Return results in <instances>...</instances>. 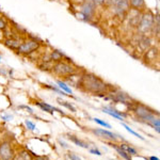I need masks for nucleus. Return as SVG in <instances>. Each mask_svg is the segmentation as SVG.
<instances>
[{"instance_id": "nucleus-28", "label": "nucleus", "mask_w": 160, "mask_h": 160, "mask_svg": "<svg viewBox=\"0 0 160 160\" xmlns=\"http://www.w3.org/2000/svg\"><path fill=\"white\" fill-rule=\"evenodd\" d=\"M92 1L95 6H104V4H106L107 0H92Z\"/></svg>"}, {"instance_id": "nucleus-9", "label": "nucleus", "mask_w": 160, "mask_h": 160, "mask_svg": "<svg viewBox=\"0 0 160 160\" xmlns=\"http://www.w3.org/2000/svg\"><path fill=\"white\" fill-rule=\"evenodd\" d=\"M138 46L143 52H145L149 47H152L151 38L148 37L146 34H141V38H139V41H138Z\"/></svg>"}, {"instance_id": "nucleus-27", "label": "nucleus", "mask_w": 160, "mask_h": 160, "mask_svg": "<svg viewBox=\"0 0 160 160\" xmlns=\"http://www.w3.org/2000/svg\"><path fill=\"white\" fill-rule=\"evenodd\" d=\"M25 124H26V126H27L28 128H29L30 130H35V125H34V123H32V122H30V121H25Z\"/></svg>"}, {"instance_id": "nucleus-18", "label": "nucleus", "mask_w": 160, "mask_h": 160, "mask_svg": "<svg viewBox=\"0 0 160 160\" xmlns=\"http://www.w3.org/2000/svg\"><path fill=\"white\" fill-rule=\"evenodd\" d=\"M33 158L31 157V155L28 153L27 151H22L15 156L14 160H32Z\"/></svg>"}, {"instance_id": "nucleus-29", "label": "nucleus", "mask_w": 160, "mask_h": 160, "mask_svg": "<svg viewBox=\"0 0 160 160\" xmlns=\"http://www.w3.org/2000/svg\"><path fill=\"white\" fill-rule=\"evenodd\" d=\"M7 28V22L4 19L0 18V30H4Z\"/></svg>"}, {"instance_id": "nucleus-24", "label": "nucleus", "mask_w": 160, "mask_h": 160, "mask_svg": "<svg viewBox=\"0 0 160 160\" xmlns=\"http://www.w3.org/2000/svg\"><path fill=\"white\" fill-rule=\"evenodd\" d=\"M104 112H105V113H107V114L111 115V117H113V118H118V120H123V118H122V117H120V115L117 114V113H115L114 111L111 110V109H109V108H104Z\"/></svg>"}, {"instance_id": "nucleus-7", "label": "nucleus", "mask_w": 160, "mask_h": 160, "mask_svg": "<svg viewBox=\"0 0 160 160\" xmlns=\"http://www.w3.org/2000/svg\"><path fill=\"white\" fill-rule=\"evenodd\" d=\"M113 9L118 17H126L130 10L129 1L128 0H118L113 6Z\"/></svg>"}, {"instance_id": "nucleus-12", "label": "nucleus", "mask_w": 160, "mask_h": 160, "mask_svg": "<svg viewBox=\"0 0 160 160\" xmlns=\"http://www.w3.org/2000/svg\"><path fill=\"white\" fill-rule=\"evenodd\" d=\"M159 52H158V48L156 47H149L148 50L145 51V60L149 61H155L158 59Z\"/></svg>"}, {"instance_id": "nucleus-4", "label": "nucleus", "mask_w": 160, "mask_h": 160, "mask_svg": "<svg viewBox=\"0 0 160 160\" xmlns=\"http://www.w3.org/2000/svg\"><path fill=\"white\" fill-rule=\"evenodd\" d=\"M15 156L16 154L11 142L9 140L0 142V160H14Z\"/></svg>"}, {"instance_id": "nucleus-15", "label": "nucleus", "mask_w": 160, "mask_h": 160, "mask_svg": "<svg viewBox=\"0 0 160 160\" xmlns=\"http://www.w3.org/2000/svg\"><path fill=\"white\" fill-rule=\"evenodd\" d=\"M20 44H22V42H20L19 40H17V38H7V40L4 41V45H6L7 47L11 48V49H17Z\"/></svg>"}, {"instance_id": "nucleus-35", "label": "nucleus", "mask_w": 160, "mask_h": 160, "mask_svg": "<svg viewBox=\"0 0 160 160\" xmlns=\"http://www.w3.org/2000/svg\"><path fill=\"white\" fill-rule=\"evenodd\" d=\"M1 37H2V32H1V30H0V38H1Z\"/></svg>"}, {"instance_id": "nucleus-6", "label": "nucleus", "mask_w": 160, "mask_h": 160, "mask_svg": "<svg viewBox=\"0 0 160 160\" xmlns=\"http://www.w3.org/2000/svg\"><path fill=\"white\" fill-rule=\"evenodd\" d=\"M133 111H135L137 117L142 121H146V122L149 123L151 121H153L155 118V114L153 111H151L148 108H146L145 106H143V105H138L135 109H133Z\"/></svg>"}, {"instance_id": "nucleus-32", "label": "nucleus", "mask_w": 160, "mask_h": 160, "mask_svg": "<svg viewBox=\"0 0 160 160\" xmlns=\"http://www.w3.org/2000/svg\"><path fill=\"white\" fill-rule=\"evenodd\" d=\"M90 153L94 154V155H97V156H100V155H102V153H100L98 149H90Z\"/></svg>"}, {"instance_id": "nucleus-1", "label": "nucleus", "mask_w": 160, "mask_h": 160, "mask_svg": "<svg viewBox=\"0 0 160 160\" xmlns=\"http://www.w3.org/2000/svg\"><path fill=\"white\" fill-rule=\"evenodd\" d=\"M80 88L87 92L93 93V94H100V93L106 92L108 86L105 83L104 80H102L99 77L92 74H88L82 76Z\"/></svg>"}, {"instance_id": "nucleus-10", "label": "nucleus", "mask_w": 160, "mask_h": 160, "mask_svg": "<svg viewBox=\"0 0 160 160\" xmlns=\"http://www.w3.org/2000/svg\"><path fill=\"white\" fill-rule=\"evenodd\" d=\"M64 78H65V81L71 84V86H74L76 88H80V86H81L82 76L77 75L76 73L71 74V75H68V76H65Z\"/></svg>"}, {"instance_id": "nucleus-22", "label": "nucleus", "mask_w": 160, "mask_h": 160, "mask_svg": "<svg viewBox=\"0 0 160 160\" xmlns=\"http://www.w3.org/2000/svg\"><path fill=\"white\" fill-rule=\"evenodd\" d=\"M57 100H58V102H59V104H60L61 106H64V107L68 108V110H71L72 112H76V108H75L72 104H68V102H64V100H62V99H60V98H58Z\"/></svg>"}, {"instance_id": "nucleus-34", "label": "nucleus", "mask_w": 160, "mask_h": 160, "mask_svg": "<svg viewBox=\"0 0 160 160\" xmlns=\"http://www.w3.org/2000/svg\"><path fill=\"white\" fill-rule=\"evenodd\" d=\"M148 160H159V158H157V157H155V156H152V157H149Z\"/></svg>"}, {"instance_id": "nucleus-11", "label": "nucleus", "mask_w": 160, "mask_h": 160, "mask_svg": "<svg viewBox=\"0 0 160 160\" xmlns=\"http://www.w3.org/2000/svg\"><path fill=\"white\" fill-rule=\"evenodd\" d=\"M95 8H96V6L93 3L92 0L86 1V3L82 7V12H83V14L86 15L87 17H91L93 16V14H94V12H95Z\"/></svg>"}, {"instance_id": "nucleus-17", "label": "nucleus", "mask_w": 160, "mask_h": 160, "mask_svg": "<svg viewBox=\"0 0 160 160\" xmlns=\"http://www.w3.org/2000/svg\"><path fill=\"white\" fill-rule=\"evenodd\" d=\"M63 53H61L60 51H52V52L50 53L49 56V60L50 61H53V62H60V61H63Z\"/></svg>"}, {"instance_id": "nucleus-19", "label": "nucleus", "mask_w": 160, "mask_h": 160, "mask_svg": "<svg viewBox=\"0 0 160 160\" xmlns=\"http://www.w3.org/2000/svg\"><path fill=\"white\" fill-rule=\"evenodd\" d=\"M69 138V140H71L73 143H75L76 145H78L80 146V148H89V144H87V143H84L83 141H81V140H79L77 137H75V136H69L68 137Z\"/></svg>"}, {"instance_id": "nucleus-14", "label": "nucleus", "mask_w": 160, "mask_h": 160, "mask_svg": "<svg viewBox=\"0 0 160 160\" xmlns=\"http://www.w3.org/2000/svg\"><path fill=\"white\" fill-rule=\"evenodd\" d=\"M130 9L141 11L145 8V0H128Z\"/></svg>"}, {"instance_id": "nucleus-16", "label": "nucleus", "mask_w": 160, "mask_h": 160, "mask_svg": "<svg viewBox=\"0 0 160 160\" xmlns=\"http://www.w3.org/2000/svg\"><path fill=\"white\" fill-rule=\"evenodd\" d=\"M37 105L38 106V107H41V108H42L43 110H45L46 112L50 113V114H52V110H53V111H58V112L62 113V111H61V110L57 109V108L51 107L50 105H47V104H45V102H37Z\"/></svg>"}, {"instance_id": "nucleus-20", "label": "nucleus", "mask_w": 160, "mask_h": 160, "mask_svg": "<svg viewBox=\"0 0 160 160\" xmlns=\"http://www.w3.org/2000/svg\"><path fill=\"white\" fill-rule=\"evenodd\" d=\"M111 146H112V148H114L118 154H120V156H122L125 160H131L130 155H129V154H127L126 152H124L123 149H121V148H120V146H117L115 144H111Z\"/></svg>"}, {"instance_id": "nucleus-13", "label": "nucleus", "mask_w": 160, "mask_h": 160, "mask_svg": "<svg viewBox=\"0 0 160 160\" xmlns=\"http://www.w3.org/2000/svg\"><path fill=\"white\" fill-rule=\"evenodd\" d=\"M93 132L96 133V135H98L99 137H102V138L108 139V140H113V141L117 140V137H115L114 133H112L109 130L100 129V128H99V129H94V130H93Z\"/></svg>"}, {"instance_id": "nucleus-30", "label": "nucleus", "mask_w": 160, "mask_h": 160, "mask_svg": "<svg viewBox=\"0 0 160 160\" xmlns=\"http://www.w3.org/2000/svg\"><path fill=\"white\" fill-rule=\"evenodd\" d=\"M118 1V0H107V1H106V4H107V6H109V7H113Z\"/></svg>"}, {"instance_id": "nucleus-3", "label": "nucleus", "mask_w": 160, "mask_h": 160, "mask_svg": "<svg viewBox=\"0 0 160 160\" xmlns=\"http://www.w3.org/2000/svg\"><path fill=\"white\" fill-rule=\"evenodd\" d=\"M51 69H52V72L56 75L62 76V77L68 76V75L74 74L77 72L74 65H72V64L68 63V62H64V61L56 62V63L52 65Z\"/></svg>"}, {"instance_id": "nucleus-31", "label": "nucleus", "mask_w": 160, "mask_h": 160, "mask_svg": "<svg viewBox=\"0 0 160 160\" xmlns=\"http://www.w3.org/2000/svg\"><path fill=\"white\" fill-rule=\"evenodd\" d=\"M68 156V158L71 159V160H81V159L79 158V157H77L76 155L73 154V153H69Z\"/></svg>"}, {"instance_id": "nucleus-33", "label": "nucleus", "mask_w": 160, "mask_h": 160, "mask_svg": "<svg viewBox=\"0 0 160 160\" xmlns=\"http://www.w3.org/2000/svg\"><path fill=\"white\" fill-rule=\"evenodd\" d=\"M32 160H48V159L43 156H38V157H35V158H33Z\"/></svg>"}, {"instance_id": "nucleus-23", "label": "nucleus", "mask_w": 160, "mask_h": 160, "mask_svg": "<svg viewBox=\"0 0 160 160\" xmlns=\"http://www.w3.org/2000/svg\"><path fill=\"white\" fill-rule=\"evenodd\" d=\"M57 83H58V86L60 87L65 93H71V94H72V89L66 83H64L63 81H60V80H58V81H57Z\"/></svg>"}, {"instance_id": "nucleus-2", "label": "nucleus", "mask_w": 160, "mask_h": 160, "mask_svg": "<svg viewBox=\"0 0 160 160\" xmlns=\"http://www.w3.org/2000/svg\"><path fill=\"white\" fill-rule=\"evenodd\" d=\"M155 24V16L151 11H144L141 15L140 22L138 25V31L141 34H146L151 32Z\"/></svg>"}, {"instance_id": "nucleus-26", "label": "nucleus", "mask_w": 160, "mask_h": 160, "mask_svg": "<svg viewBox=\"0 0 160 160\" xmlns=\"http://www.w3.org/2000/svg\"><path fill=\"white\" fill-rule=\"evenodd\" d=\"M94 122H96L97 124H99V125H102V126H104V127H107V128H111V126H110V124H108V123H106V122H104V121H102V120H99V118H94Z\"/></svg>"}, {"instance_id": "nucleus-21", "label": "nucleus", "mask_w": 160, "mask_h": 160, "mask_svg": "<svg viewBox=\"0 0 160 160\" xmlns=\"http://www.w3.org/2000/svg\"><path fill=\"white\" fill-rule=\"evenodd\" d=\"M120 148L123 149L124 152H126V153L129 154V155H133V156H136V155H137L136 149L133 148H131V146H129V145H127V144H121Z\"/></svg>"}, {"instance_id": "nucleus-8", "label": "nucleus", "mask_w": 160, "mask_h": 160, "mask_svg": "<svg viewBox=\"0 0 160 160\" xmlns=\"http://www.w3.org/2000/svg\"><path fill=\"white\" fill-rule=\"evenodd\" d=\"M128 14H130L129 15V25L131 26V27L137 28L139 25V22H140L142 13L140 11H138V10L130 9L129 12H128Z\"/></svg>"}, {"instance_id": "nucleus-25", "label": "nucleus", "mask_w": 160, "mask_h": 160, "mask_svg": "<svg viewBox=\"0 0 160 160\" xmlns=\"http://www.w3.org/2000/svg\"><path fill=\"white\" fill-rule=\"evenodd\" d=\"M122 125L124 126V128H126V130H127V131H128V132L132 133V135H133V136L138 137V138H139V139H141V140H144V138H143V137H142L141 135H139V133H137V132H136V131H133V130H132V129H131V128L129 127V126H127V125H126V124H122Z\"/></svg>"}, {"instance_id": "nucleus-5", "label": "nucleus", "mask_w": 160, "mask_h": 160, "mask_svg": "<svg viewBox=\"0 0 160 160\" xmlns=\"http://www.w3.org/2000/svg\"><path fill=\"white\" fill-rule=\"evenodd\" d=\"M38 48H40V43H38L37 41L33 40H27L20 44L19 47L16 50L17 52L22 53V55H29V53L33 52V51H35Z\"/></svg>"}]
</instances>
